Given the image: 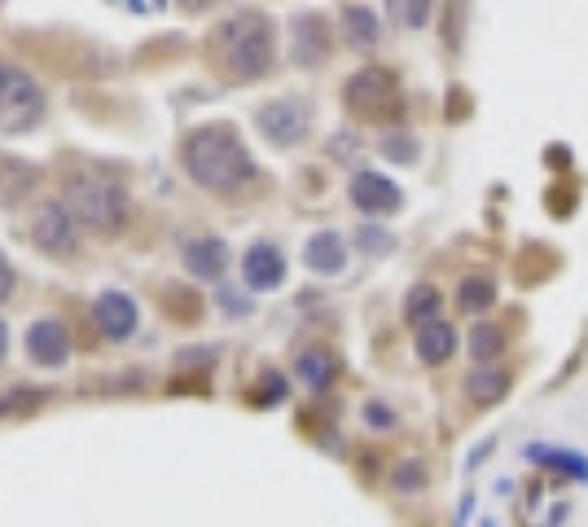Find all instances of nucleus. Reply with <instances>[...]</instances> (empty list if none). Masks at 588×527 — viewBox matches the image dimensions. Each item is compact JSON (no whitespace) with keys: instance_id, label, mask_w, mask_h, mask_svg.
<instances>
[{"instance_id":"nucleus-1","label":"nucleus","mask_w":588,"mask_h":527,"mask_svg":"<svg viewBox=\"0 0 588 527\" xmlns=\"http://www.w3.org/2000/svg\"><path fill=\"white\" fill-rule=\"evenodd\" d=\"M180 163L189 172V180H198L211 194H233L237 185L255 180V163L250 150L242 145L237 128L228 124H202L185 137L180 145Z\"/></svg>"},{"instance_id":"nucleus-2","label":"nucleus","mask_w":588,"mask_h":527,"mask_svg":"<svg viewBox=\"0 0 588 527\" xmlns=\"http://www.w3.org/2000/svg\"><path fill=\"white\" fill-rule=\"evenodd\" d=\"M215 58L233 80H259L272 71L277 58V32L272 19L259 10H242L215 27Z\"/></svg>"},{"instance_id":"nucleus-3","label":"nucleus","mask_w":588,"mask_h":527,"mask_svg":"<svg viewBox=\"0 0 588 527\" xmlns=\"http://www.w3.org/2000/svg\"><path fill=\"white\" fill-rule=\"evenodd\" d=\"M62 207L71 211V220L80 229H97V233H119L128 224V194L124 185L93 176V172H75L62 185Z\"/></svg>"},{"instance_id":"nucleus-4","label":"nucleus","mask_w":588,"mask_h":527,"mask_svg":"<svg viewBox=\"0 0 588 527\" xmlns=\"http://www.w3.org/2000/svg\"><path fill=\"white\" fill-rule=\"evenodd\" d=\"M343 102L356 119H369V124H396L400 110H404V97H400V80L387 71V67H365L348 80L343 89Z\"/></svg>"},{"instance_id":"nucleus-5","label":"nucleus","mask_w":588,"mask_h":527,"mask_svg":"<svg viewBox=\"0 0 588 527\" xmlns=\"http://www.w3.org/2000/svg\"><path fill=\"white\" fill-rule=\"evenodd\" d=\"M45 119V89L14 62H0V132H32Z\"/></svg>"},{"instance_id":"nucleus-6","label":"nucleus","mask_w":588,"mask_h":527,"mask_svg":"<svg viewBox=\"0 0 588 527\" xmlns=\"http://www.w3.org/2000/svg\"><path fill=\"white\" fill-rule=\"evenodd\" d=\"M255 124H259V132H263L277 150H294L299 141H308V132H313V102H304V97L263 102V106L255 110Z\"/></svg>"},{"instance_id":"nucleus-7","label":"nucleus","mask_w":588,"mask_h":527,"mask_svg":"<svg viewBox=\"0 0 588 527\" xmlns=\"http://www.w3.org/2000/svg\"><path fill=\"white\" fill-rule=\"evenodd\" d=\"M334 54V36H330V23L321 14H294L290 19V58L294 67H326Z\"/></svg>"},{"instance_id":"nucleus-8","label":"nucleus","mask_w":588,"mask_h":527,"mask_svg":"<svg viewBox=\"0 0 588 527\" xmlns=\"http://www.w3.org/2000/svg\"><path fill=\"white\" fill-rule=\"evenodd\" d=\"M32 237L45 255H75L80 250V224L71 220V211L62 202H49L36 211L32 220Z\"/></svg>"},{"instance_id":"nucleus-9","label":"nucleus","mask_w":588,"mask_h":527,"mask_svg":"<svg viewBox=\"0 0 588 527\" xmlns=\"http://www.w3.org/2000/svg\"><path fill=\"white\" fill-rule=\"evenodd\" d=\"M348 194H352V207L365 211V215H396L404 207L400 185L387 180L383 172H356L352 185H348Z\"/></svg>"},{"instance_id":"nucleus-10","label":"nucleus","mask_w":588,"mask_h":527,"mask_svg":"<svg viewBox=\"0 0 588 527\" xmlns=\"http://www.w3.org/2000/svg\"><path fill=\"white\" fill-rule=\"evenodd\" d=\"M242 278L250 291H277L285 282V255L272 242H255L242 255Z\"/></svg>"},{"instance_id":"nucleus-11","label":"nucleus","mask_w":588,"mask_h":527,"mask_svg":"<svg viewBox=\"0 0 588 527\" xmlns=\"http://www.w3.org/2000/svg\"><path fill=\"white\" fill-rule=\"evenodd\" d=\"M27 356L36 361V365H49V370H58V365H67L71 361V335H67V326L62 321H36L32 330H27Z\"/></svg>"},{"instance_id":"nucleus-12","label":"nucleus","mask_w":588,"mask_h":527,"mask_svg":"<svg viewBox=\"0 0 588 527\" xmlns=\"http://www.w3.org/2000/svg\"><path fill=\"white\" fill-rule=\"evenodd\" d=\"M304 264L317 273V278H339L348 269V242L334 233V229H321L308 237L304 246Z\"/></svg>"},{"instance_id":"nucleus-13","label":"nucleus","mask_w":588,"mask_h":527,"mask_svg":"<svg viewBox=\"0 0 588 527\" xmlns=\"http://www.w3.org/2000/svg\"><path fill=\"white\" fill-rule=\"evenodd\" d=\"M185 269L202 282H220L228 269V242L224 237H193L185 242Z\"/></svg>"},{"instance_id":"nucleus-14","label":"nucleus","mask_w":588,"mask_h":527,"mask_svg":"<svg viewBox=\"0 0 588 527\" xmlns=\"http://www.w3.org/2000/svg\"><path fill=\"white\" fill-rule=\"evenodd\" d=\"M93 317H97V330L106 335V339H132V330H137V304L124 295V291H106L102 300H97V308H93Z\"/></svg>"},{"instance_id":"nucleus-15","label":"nucleus","mask_w":588,"mask_h":527,"mask_svg":"<svg viewBox=\"0 0 588 527\" xmlns=\"http://www.w3.org/2000/svg\"><path fill=\"white\" fill-rule=\"evenodd\" d=\"M509 387H514V374H509L505 365H474L470 378H466V396H470L479 409L501 405V400L509 396Z\"/></svg>"},{"instance_id":"nucleus-16","label":"nucleus","mask_w":588,"mask_h":527,"mask_svg":"<svg viewBox=\"0 0 588 527\" xmlns=\"http://www.w3.org/2000/svg\"><path fill=\"white\" fill-rule=\"evenodd\" d=\"M413 352H418L422 365H444V361L457 356V330L448 321H435V326L413 335Z\"/></svg>"},{"instance_id":"nucleus-17","label":"nucleus","mask_w":588,"mask_h":527,"mask_svg":"<svg viewBox=\"0 0 588 527\" xmlns=\"http://www.w3.org/2000/svg\"><path fill=\"white\" fill-rule=\"evenodd\" d=\"M439 313H444V291L439 286H431V282L409 286V295H404V321H413L418 330H426V326L439 321Z\"/></svg>"},{"instance_id":"nucleus-18","label":"nucleus","mask_w":588,"mask_h":527,"mask_svg":"<svg viewBox=\"0 0 588 527\" xmlns=\"http://www.w3.org/2000/svg\"><path fill=\"white\" fill-rule=\"evenodd\" d=\"M339 19H343V36H348L352 49L369 54V49L378 45V14H374L369 5H343Z\"/></svg>"},{"instance_id":"nucleus-19","label":"nucleus","mask_w":588,"mask_h":527,"mask_svg":"<svg viewBox=\"0 0 588 527\" xmlns=\"http://www.w3.org/2000/svg\"><path fill=\"white\" fill-rule=\"evenodd\" d=\"M294 374H299V383H304V387H313V391H326V387L334 383L339 365H334V356H330L326 348H308L299 361H294Z\"/></svg>"},{"instance_id":"nucleus-20","label":"nucleus","mask_w":588,"mask_h":527,"mask_svg":"<svg viewBox=\"0 0 588 527\" xmlns=\"http://www.w3.org/2000/svg\"><path fill=\"white\" fill-rule=\"evenodd\" d=\"M492 304H496V282H492V278H479V273L461 278V286H457V308H461L466 317H479V313H487Z\"/></svg>"},{"instance_id":"nucleus-21","label":"nucleus","mask_w":588,"mask_h":527,"mask_svg":"<svg viewBox=\"0 0 588 527\" xmlns=\"http://www.w3.org/2000/svg\"><path fill=\"white\" fill-rule=\"evenodd\" d=\"M505 343H509V335H505L501 326L479 321V326L470 330V356H474V365H496V356L505 352Z\"/></svg>"},{"instance_id":"nucleus-22","label":"nucleus","mask_w":588,"mask_h":527,"mask_svg":"<svg viewBox=\"0 0 588 527\" xmlns=\"http://www.w3.org/2000/svg\"><path fill=\"white\" fill-rule=\"evenodd\" d=\"M163 313H167L172 321L189 326V321L202 317V295L189 291V286H167V291H163Z\"/></svg>"},{"instance_id":"nucleus-23","label":"nucleus","mask_w":588,"mask_h":527,"mask_svg":"<svg viewBox=\"0 0 588 527\" xmlns=\"http://www.w3.org/2000/svg\"><path fill=\"white\" fill-rule=\"evenodd\" d=\"M378 150H383V159H391V163H418L422 141H418L409 128H391V132L378 137Z\"/></svg>"},{"instance_id":"nucleus-24","label":"nucleus","mask_w":588,"mask_h":527,"mask_svg":"<svg viewBox=\"0 0 588 527\" xmlns=\"http://www.w3.org/2000/svg\"><path fill=\"white\" fill-rule=\"evenodd\" d=\"M426 483H431V475H426V461H418V457H409V461H400V466L391 470V488L404 492V496L426 492Z\"/></svg>"},{"instance_id":"nucleus-25","label":"nucleus","mask_w":588,"mask_h":527,"mask_svg":"<svg viewBox=\"0 0 588 527\" xmlns=\"http://www.w3.org/2000/svg\"><path fill=\"white\" fill-rule=\"evenodd\" d=\"M356 246L365 255H391L396 250V237L387 229H378V224H365V229H356Z\"/></svg>"},{"instance_id":"nucleus-26","label":"nucleus","mask_w":588,"mask_h":527,"mask_svg":"<svg viewBox=\"0 0 588 527\" xmlns=\"http://www.w3.org/2000/svg\"><path fill=\"white\" fill-rule=\"evenodd\" d=\"M391 10L404 19V27H426V23H431V14H435L431 5H391Z\"/></svg>"},{"instance_id":"nucleus-27","label":"nucleus","mask_w":588,"mask_h":527,"mask_svg":"<svg viewBox=\"0 0 588 527\" xmlns=\"http://www.w3.org/2000/svg\"><path fill=\"white\" fill-rule=\"evenodd\" d=\"M365 422H369V426H396V413H391L383 400H369V405H365Z\"/></svg>"},{"instance_id":"nucleus-28","label":"nucleus","mask_w":588,"mask_h":527,"mask_svg":"<svg viewBox=\"0 0 588 527\" xmlns=\"http://www.w3.org/2000/svg\"><path fill=\"white\" fill-rule=\"evenodd\" d=\"M14 295V269L5 264V255H0V304H5Z\"/></svg>"},{"instance_id":"nucleus-29","label":"nucleus","mask_w":588,"mask_h":527,"mask_svg":"<svg viewBox=\"0 0 588 527\" xmlns=\"http://www.w3.org/2000/svg\"><path fill=\"white\" fill-rule=\"evenodd\" d=\"M10 352V330H5V321H0V356Z\"/></svg>"}]
</instances>
